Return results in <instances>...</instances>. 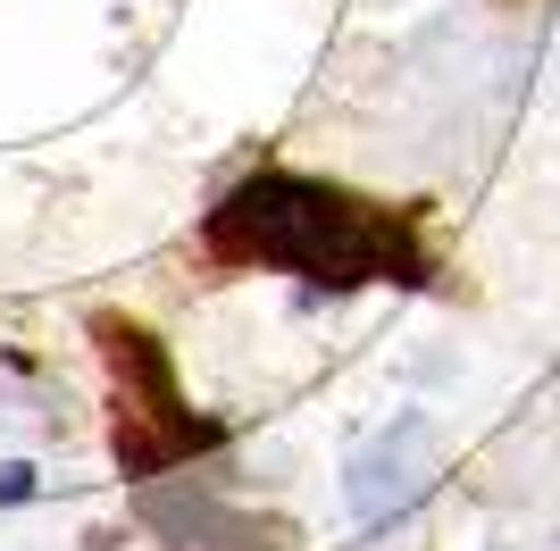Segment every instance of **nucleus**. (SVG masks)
<instances>
[{
    "label": "nucleus",
    "instance_id": "2",
    "mask_svg": "<svg viewBox=\"0 0 560 551\" xmlns=\"http://www.w3.org/2000/svg\"><path fill=\"white\" fill-rule=\"evenodd\" d=\"M34 493V468H0V502H25Z\"/></svg>",
    "mask_w": 560,
    "mask_h": 551
},
{
    "label": "nucleus",
    "instance_id": "1",
    "mask_svg": "<svg viewBox=\"0 0 560 551\" xmlns=\"http://www.w3.org/2000/svg\"><path fill=\"white\" fill-rule=\"evenodd\" d=\"M210 251L293 268L310 284H369L401 268V234L310 176H252L210 209Z\"/></svg>",
    "mask_w": 560,
    "mask_h": 551
}]
</instances>
